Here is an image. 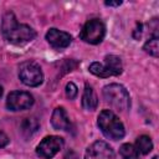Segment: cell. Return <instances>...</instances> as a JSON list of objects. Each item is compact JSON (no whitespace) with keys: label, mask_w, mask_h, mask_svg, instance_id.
Instances as JSON below:
<instances>
[{"label":"cell","mask_w":159,"mask_h":159,"mask_svg":"<svg viewBox=\"0 0 159 159\" xmlns=\"http://www.w3.org/2000/svg\"><path fill=\"white\" fill-rule=\"evenodd\" d=\"M104 66L111 71L112 76H118L122 73V61L116 55H107L104 58Z\"/></svg>","instance_id":"12"},{"label":"cell","mask_w":159,"mask_h":159,"mask_svg":"<svg viewBox=\"0 0 159 159\" xmlns=\"http://www.w3.org/2000/svg\"><path fill=\"white\" fill-rule=\"evenodd\" d=\"M84 159H114V153L109 144L98 140L87 148Z\"/></svg>","instance_id":"8"},{"label":"cell","mask_w":159,"mask_h":159,"mask_svg":"<svg viewBox=\"0 0 159 159\" xmlns=\"http://www.w3.org/2000/svg\"><path fill=\"white\" fill-rule=\"evenodd\" d=\"M152 159H158V157H153V158H152Z\"/></svg>","instance_id":"22"},{"label":"cell","mask_w":159,"mask_h":159,"mask_svg":"<svg viewBox=\"0 0 159 159\" xmlns=\"http://www.w3.org/2000/svg\"><path fill=\"white\" fill-rule=\"evenodd\" d=\"M51 124L55 129L58 130H68L71 128V122L68 119V116L62 107H57L53 111L51 117Z\"/></svg>","instance_id":"10"},{"label":"cell","mask_w":159,"mask_h":159,"mask_svg":"<svg viewBox=\"0 0 159 159\" xmlns=\"http://www.w3.org/2000/svg\"><path fill=\"white\" fill-rule=\"evenodd\" d=\"M135 148L139 153L142 154H148L152 149H153V143H152V139L148 137V135H140L138 137L137 139V143H135Z\"/></svg>","instance_id":"13"},{"label":"cell","mask_w":159,"mask_h":159,"mask_svg":"<svg viewBox=\"0 0 159 159\" xmlns=\"http://www.w3.org/2000/svg\"><path fill=\"white\" fill-rule=\"evenodd\" d=\"M77 93H78V91H77V87H76L75 83L70 82V83L66 84V94H67V97L70 99H75L76 96H77Z\"/></svg>","instance_id":"18"},{"label":"cell","mask_w":159,"mask_h":159,"mask_svg":"<svg viewBox=\"0 0 159 159\" xmlns=\"http://www.w3.org/2000/svg\"><path fill=\"white\" fill-rule=\"evenodd\" d=\"M143 48H144V51L148 52L149 55H152V56H154V57H158V55H159V41H158V37H152V39H149V40L144 43Z\"/></svg>","instance_id":"17"},{"label":"cell","mask_w":159,"mask_h":159,"mask_svg":"<svg viewBox=\"0 0 159 159\" xmlns=\"http://www.w3.org/2000/svg\"><path fill=\"white\" fill-rule=\"evenodd\" d=\"M97 104H98V98H97L93 88L89 84H86L84 92L82 96V107L87 111H93V109H96Z\"/></svg>","instance_id":"11"},{"label":"cell","mask_w":159,"mask_h":159,"mask_svg":"<svg viewBox=\"0 0 159 159\" xmlns=\"http://www.w3.org/2000/svg\"><path fill=\"white\" fill-rule=\"evenodd\" d=\"M89 72L93 73V75H96V76H98V77H103V78L112 76L111 71H109L104 65H102V63H99V62H93V63H91V65H89Z\"/></svg>","instance_id":"16"},{"label":"cell","mask_w":159,"mask_h":159,"mask_svg":"<svg viewBox=\"0 0 159 159\" xmlns=\"http://www.w3.org/2000/svg\"><path fill=\"white\" fill-rule=\"evenodd\" d=\"M1 32L9 42L15 45L26 43L34 40V37L36 36L35 31L30 26L19 24L12 12H7L4 16L2 24H1Z\"/></svg>","instance_id":"1"},{"label":"cell","mask_w":159,"mask_h":159,"mask_svg":"<svg viewBox=\"0 0 159 159\" xmlns=\"http://www.w3.org/2000/svg\"><path fill=\"white\" fill-rule=\"evenodd\" d=\"M39 128V122L36 118H26L21 124V132L25 137L32 135Z\"/></svg>","instance_id":"14"},{"label":"cell","mask_w":159,"mask_h":159,"mask_svg":"<svg viewBox=\"0 0 159 159\" xmlns=\"http://www.w3.org/2000/svg\"><path fill=\"white\" fill-rule=\"evenodd\" d=\"M119 153L123 157V159H138L139 158V152L133 144L125 143L119 148Z\"/></svg>","instance_id":"15"},{"label":"cell","mask_w":159,"mask_h":159,"mask_svg":"<svg viewBox=\"0 0 159 159\" xmlns=\"http://www.w3.org/2000/svg\"><path fill=\"white\" fill-rule=\"evenodd\" d=\"M104 4H106L107 6H119V5L122 4V1H119V0H118V1H106Z\"/></svg>","instance_id":"20"},{"label":"cell","mask_w":159,"mask_h":159,"mask_svg":"<svg viewBox=\"0 0 159 159\" xmlns=\"http://www.w3.org/2000/svg\"><path fill=\"white\" fill-rule=\"evenodd\" d=\"M104 34H106V27H104L103 22L99 19H92L84 24V26L81 30L80 37L84 42L96 45L103 40Z\"/></svg>","instance_id":"5"},{"label":"cell","mask_w":159,"mask_h":159,"mask_svg":"<svg viewBox=\"0 0 159 159\" xmlns=\"http://www.w3.org/2000/svg\"><path fill=\"white\" fill-rule=\"evenodd\" d=\"M103 97L107 103L118 111H127L130 107V98L128 91L118 83L107 84L103 88Z\"/></svg>","instance_id":"3"},{"label":"cell","mask_w":159,"mask_h":159,"mask_svg":"<svg viewBox=\"0 0 159 159\" xmlns=\"http://www.w3.org/2000/svg\"><path fill=\"white\" fill-rule=\"evenodd\" d=\"M46 40L53 48L61 50V48L67 47L71 43L72 37L70 34L65 31H60L57 29H50L46 34Z\"/></svg>","instance_id":"9"},{"label":"cell","mask_w":159,"mask_h":159,"mask_svg":"<svg viewBox=\"0 0 159 159\" xmlns=\"http://www.w3.org/2000/svg\"><path fill=\"white\" fill-rule=\"evenodd\" d=\"M98 127L102 133L113 140L122 139L124 137V125L119 118L109 109H104L98 116Z\"/></svg>","instance_id":"2"},{"label":"cell","mask_w":159,"mask_h":159,"mask_svg":"<svg viewBox=\"0 0 159 159\" xmlns=\"http://www.w3.org/2000/svg\"><path fill=\"white\" fill-rule=\"evenodd\" d=\"M7 143H9V138H7V135H6L5 133L0 132V148L5 147Z\"/></svg>","instance_id":"19"},{"label":"cell","mask_w":159,"mask_h":159,"mask_svg":"<svg viewBox=\"0 0 159 159\" xmlns=\"http://www.w3.org/2000/svg\"><path fill=\"white\" fill-rule=\"evenodd\" d=\"M2 92H4V91H2V87L0 86V98H1V96H2Z\"/></svg>","instance_id":"21"},{"label":"cell","mask_w":159,"mask_h":159,"mask_svg":"<svg viewBox=\"0 0 159 159\" xmlns=\"http://www.w3.org/2000/svg\"><path fill=\"white\" fill-rule=\"evenodd\" d=\"M19 77L21 82L30 87H37L43 81V73L41 67L35 62H24L19 67Z\"/></svg>","instance_id":"4"},{"label":"cell","mask_w":159,"mask_h":159,"mask_svg":"<svg viewBox=\"0 0 159 159\" xmlns=\"http://www.w3.org/2000/svg\"><path fill=\"white\" fill-rule=\"evenodd\" d=\"M63 145V139L56 135H50L43 138L40 144L36 148V153L40 158L42 159H51L55 157L62 148Z\"/></svg>","instance_id":"6"},{"label":"cell","mask_w":159,"mask_h":159,"mask_svg":"<svg viewBox=\"0 0 159 159\" xmlns=\"http://www.w3.org/2000/svg\"><path fill=\"white\" fill-rule=\"evenodd\" d=\"M34 97L29 92L24 91H14L7 96L6 107L10 111H22L27 109L32 106Z\"/></svg>","instance_id":"7"}]
</instances>
